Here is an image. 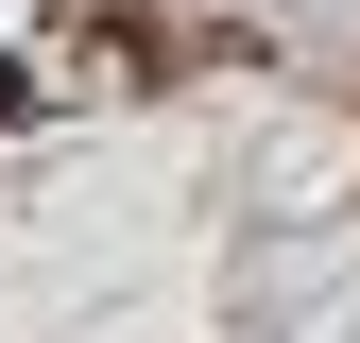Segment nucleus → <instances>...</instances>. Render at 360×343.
<instances>
[{"instance_id":"obj_1","label":"nucleus","mask_w":360,"mask_h":343,"mask_svg":"<svg viewBox=\"0 0 360 343\" xmlns=\"http://www.w3.org/2000/svg\"><path fill=\"white\" fill-rule=\"evenodd\" d=\"M0 120H18V52H0Z\"/></svg>"}]
</instances>
